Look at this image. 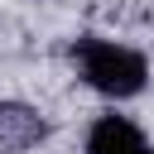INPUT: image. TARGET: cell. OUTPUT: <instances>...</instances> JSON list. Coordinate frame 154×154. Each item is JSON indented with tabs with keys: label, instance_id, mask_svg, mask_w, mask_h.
I'll return each mask as SVG.
<instances>
[{
	"label": "cell",
	"instance_id": "obj_1",
	"mask_svg": "<svg viewBox=\"0 0 154 154\" xmlns=\"http://www.w3.org/2000/svg\"><path fill=\"white\" fill-rule=\"evenodd\" d=\"M72 58H77L82 82L96 87L101 96H135V91H144L149 67H144V58H140L135 48H125V43H111V38L87 34V38H77Z\"/></svg>",
	"mask_w": 154,
	"mask_h": 154
},
{
	"label": "cell",
	"instance_id": "obj_2",
	"mask_svg": "<svg viewBox=\"0 0 154 154\" xmlns=\"http://www.w3.org/2000/svg\"><path fill=\"white\" fill-rule=\"evenodd\" d=\"M87 154H154V144L125 116H101L87 135Z\"/></svg>",
	"mask_w": 154,
	"mask_h": 154
},
{
	"label": "cell",
	"instance_id": "obj_3",
	"mask_svg": "<svg viewBox=\"0 0 154 154\" xmlns=\"http://www.w3.org/2000/svg\"><path fill=\"white\" fill-rule=\"evenodd\" d=\"M48 135L43 116L34 106H19V101H0V149H29Z\"/></svg>",
	"mask_w": 154,
	"mask_h": 154
}]
</instances>
